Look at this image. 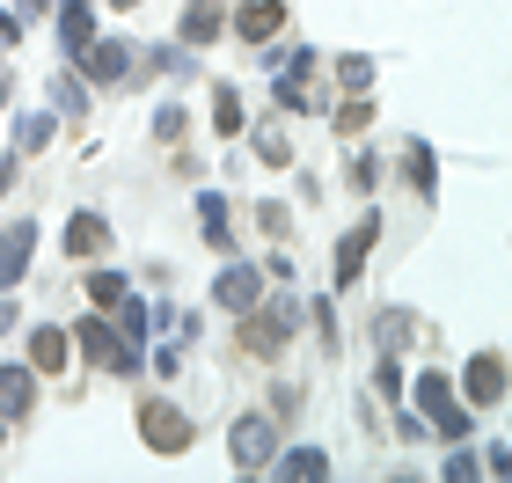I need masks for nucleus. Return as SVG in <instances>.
<instances>
[{"label": "nucleus", "mask_w": 512, "mask_h": 483, "mask_svg": "<svg viewBox=\"0 0 512 483\" xmlns=\"http://www.w3.org/2000/svg\"><path fill=\"white\" fill-rule=\"evenodd\" d=\"M139 440H147L154 454H183V447H191V418L169 410V403H147V410H139Z\"/></svg>", "instance_id": "nucleus-5"}, {"label": "nucleus", "mask_w": 512, "mask_h": 483, "mask_svg": "<svg viewBox=\"0 0 512 483\" xmlns=\"http://www.w3.org/2000/svg\"><path fill=\"white\" fill-rule=\"evenodd\" d=\"M66 249H74V257H103L110 249V220L103 213H74L66 220Z\"/></svg>", "instance_id": "nucleus-12"}, {"label": "nucleus", "mask_w": 512, "mask_h": 483, "mask_svg": "<svg viewBox=\"0 0 512 483\" xmlns=\"http://www.w3.org/2000/svg\"><path fill=\"white\" fill-rule=\"evenodd\" d=\"M8 330H15V308H8V301H0V337H8Z\"/></svg>", "instance_id": "nucleus-28"}, {"label": "nucleus", "mask_w": 512, "mask_h": 483, "mask_svg": "<svg viewBox=\"0 0 512 483\" xmlns=\"http://www.w3.org/2000/svg\"><path fill=\"white\" fill-rule=\"evenodd\" d=\"M66 359H74V337H66L59 322H37L30 330V366L37 374H66Z\"/></svg>", "instance_id": "nucleus-10"}, {"label": "nucleus", "mask_w": 512, "mask_h": 483, "mask_svg": "<svg viewBox=\"0 0 512 483\" xmlns=\"http://www.w3.org/2000/svg\"><path fill=\"white\" fill-rule=\"evenodd\" d=\"M88 37H96V15H88V0H59V52H81Z\"/></svg>", "instance_id": "nucleus-14"}, {"label": "nucleus", "mask_w": 512, "mask_h": 483, "mask_svg": "<svg viewBox=\"0 0 512 483\" xmlns=\"http://www.w3.org/2000/svg\"><path fill=\"white\" fill-rule=\"evenodd\" d=\"M278 469H286V476H300V483H322V476H330V454H322V447H293Z\"/></svg>", "instance_id": "nucleus-17"}, {"label": "nucleus", "mask_w": 512, "mask_h": 483, "mask_svg": "<svg viewBox=\"0 0 512 483\" xmlns=\"http://www.w3.org/2000/svg\"><path fill=\"white\" fill-rule=\"evenodd\" d=\"M337 81L352 88V96H366V81H374V66H366V59H344V66H337Z\"/></svg>", "instance_id": "nucleus-23"}, {"label": "nucleus", "mask_w": 512, "mask_h": 483, "mask_svg": "<svg viewBox=\"0 0 512 483\" xmlns=\"http://www.w3.org/2000/svg\"><path fill=\"white\" fill-rule=\"evenodd\" d=\"M15 191V154H0V198Z\"/></svg>", "instance_id": "nucleus-27"}, {"label": "nucleus", "mask_w": 512, "mask_h": 483, "mask_svg": "<svg viewBox=\"0 0 512 483\" xmlns=\"http://www.w3.org/2000/svg\"><path fill=\"white\" fill-rule=\"evenodd\" d=\"M461 388H469V403H505V359L476 352L469 366H461Z\"/></svg>", "instance_id": "nucleus-8"}, {"label": "nucleus", "mask_w": 512, "mask_h": 483, "mask_svg": "<svg viewBox=\"0 0 512 483\" xmlns=\"http://www.w3.org/2000/svg\"><path fill=\"white\" fill-rule=\"evenodd\" d=\"M213 301H220V308H235V315H249L256 301H264V279H256L249 264H227L220 279H213Z\"/></svg>", "instance_id": "nucleus-7"}, {"label": "nucleus", "mask_w": 512, "mask_h": 483, "mask_svg": "<svg viewBox=\"0 0 512 483\" xmlns=\"http://www.w3.org/2000/svg\"><path fill=\"white\" fill-rule=\"evenodd\" d=\"M410 183H417V191H432V147L425 140H410Z\"/></svg>", "instance_id": "nucleus-22"}, {"label": "nucleus", "mask_w": 512, "mask_h": 483, "mask_svg": "<svg viewBox=\"0 0 512 483\" xmlns=\"http://www.w3.org/2000/svg\"><path fill=\"white\" fill-rule=\"evenodd\" d=\"M213 125H220V132H242V125H249V110H242L235 88H213Z\"/></svg>", "instance_id": "nucleus-19"}, {"label": "nucleus", "mask_w": 512, "mask_h": 483, "mask_svg": "<svg viewBox=\"0 0 512 483\" xmlns=\"http://www.w3.org/2000/svg\"><path fill=\"white\" fill-rule=\"evenodd\" d=\"M293 322H300V308H293V293H286V301H256V308H249V330H242V344H249L256 359H271L278 344L293 337Z\"/></svg>", "instance_id": "nucleus-2"}, {"label": "nucleus", "mask_w": 512, "mask_h": 483, "mask_svg": "<svg viewBox=\"0 0 512 483\" xmlns=\"http://www.w3.org/2000/svg\"><path fill=\"white\" fill-rule=\"evenodd\" d=\"M227 454H235V469H271L278 462V432H271V418H235V432H227Z\"/></svg>", "instance_id": "nucleus-4"}, {"label": "nucleus", "mask_w": 512, "mask_h": 483, "mask_svg": "<svg viewBox=\"0 0 512 483\" xmlns=\"http://www.w3.org/2000/svg\"><path fill=\"white\" fill-rule=\"evenodd\" d=\"M74 59H81L88 81H125L132 74V44H118V37H88Z\"/></svg>", "instance_id": "nucleus-6"}, {"label": "nucleus", "mask_w": 512, "mask_h": 483, "mask_svg": "<svg viewBox=\"0 0 512 483\" xmlns=\"http://www.w3.org/2000/svg\"><path fill=\"white\" fill-rule=\"evenodd\" d=\"M417 403H425V425H432V432L469 440V410L454 403V381H447V374H425V381H417Z\"/></svg>", "instance_id": "nucleus-3"}, {"label": "nucleus", "mask_w": 512, "mask_h": 483, "mask_svg": "<svg viewBox=\"0 0 512 483\" xmlns=\"http://www.w3.org/2000/svg\"><path fill=\"white\" fill-rule=\"evenodd\" d=\"M88 301H96V308H118V301H125V279H118V271H88Z\"/></svg>", "instance_id": "nucleus-20"}, {"label": "nucleus", "mask_w": 512, "mask_h": 483, "mask_svg": "<svg viewBox=\"0 0 512 483\" xmlns=\"http://www.w3.org/2000/svg\"><path fill=\"white\" fill-rule=\"evenodd\" d=\"M278 22H286V0H249V8L235 15V30L249 44H264V37H278Z\"/></svg>", "instance_id": "nucleus-13"}, {"label": "nucleus", "mask_w": 512, "mask_h": 483, "mask_svg": "<svg viewBox=\"0 0 512 483\" xmlns=\"http://www.w3.org/2000/svg\"><path fill=\"white\" fill-rule=\"evenodd\" d=\"M110 8H139V0H110Z\"/></svg>", "instance_id": "nucleus-29"}, {"label": "nucleus", "mask_w": 512, "mask_h": 483, "mask_svg": "<svg viewBox=\"0 0 512 483\" xmlns=\"http://www.w3.org/2000/svg\"><path fill=\"white\" fill-rule=\"evenodd\" d=\"M366 125H374V103H366V96H352L337 110V132H366Z\"/></svg>", "instance_id": "nucleus-21"}, {"label": "nucleus", "mask_w": 512, "mask_h": 483, "mask_svg": "<svg viewBox=\"0 0 512 483\" xmlns=\"http://www.w3.org/2000/svg\"><path fill=\"white\" fill-rule=\"evenodd\" d=\"M374 242H381V220L366 213V220L352 227V242H337V257H330V271H337V286H352V279H359V264H366V249H374Z\"/></svg>", "instance_id": "nucleus-11"}, {"label": "nucleus", "mask_w": 512, "mask_h": 483, "mask_svg": "<svg viewBox=\"0 0 512 483\" xmlns=\"http://www.w3.org/2000/svg\"><path fill=\"white\" fill-rule=\"evenodd\" d=\"M30 257H37V227L22 220V227H8V235H0V293H8V286H22Z\"/></svg>", "instance_id": "nucleus-9"}, {"label": "nucleus", "mask_w": 512, "mask_h": 483, "mask_svg": "<svg viewBox=\"0 0 512 483\" xmlns=\"http://www.w3.org/2000/svg\"><path fill=\"white\" fill-rule=\"evenodd\" d=\"M74 344L103 366V374H139V352H132L125 337H110V322H103V315H81V322H74Z\"/></svg>", "instance_id": "nucleus-1"}, {"label": "nucleus", "mask_w": 512, "mask_h": 483, "mask_svg": "<svg viewBox=\"0 0 512 483\" xmlns=\"http://www.w3.org/2000/svg\"><path fill=\"white\" fill-rule=\"evenodd\" d=\"M183 37H191V44H213V37H220V0H198V8L183 15Z\"/></svg>", "instance_id": "nucleus-18"}, {"label": "nucleus", "mask_w": 512, "mask_h": 483, "mask_svg": "<svg viewBox=\"0 0 512 483\" xmlns=\"http://www.w3.org/2000/svg\"><path fill=\"white\" fill-rule=\"evenodd\" d=\"M256 154H264L271 169H278V161H286V132H256Z\"/></svg>", "instance_id": "nucleus-26"}, {"label": "nucleus", "mask_w": 512, "mask_h": 483, "mask_svg": "<svg viewBox=\"0 0 512 483\" xmlns=\"http://www.w3.org/2000/svg\"><path fill=\"white\" fill-rule=\"evenodd\" d=\"M198 220H205V242L227 249V235H235V227H227V198H220V191H198Z\"/></svg>", "instance_id": "nucleus-16"}, {"label": "nucleus", "mask_w": 512, "mask_h": 483, "mask_svg": "<svg viewBox=\"0 0 512 483\" xmlns=\"http://www.w3.org/2000/svg\"><path fill=\"white\" fill-rule=\"evenodd\" d=\"M52 103H59V110H81L88 96H81V81H74V74H59V81H52Z\"/></svg>", "instance_id": "nucleus-24"}, {"label": "nucleus", "mask_w": 512, "mask_h": 483, "mask_svg": "<svg viewBox=\"0 0 512 483\" xmlns=\"http://www.w3.org/2000/svg\"><path fill=\"white\" fill-rule=\"evenodd\" d=\"M37 396V381H30V366H0V418H22Z\"/></svg>", "instance_id": "nucleus-15"}, {"label": "nucleus", "mask_w": 512, "mask_h": 483, "mask_svg": "<svg viewBox=\"0 0 512 483\" xmlns=\"http://www.w3.org/2000/svg\"><path fill=\"white\" fill-rule=\"evenodd\" d=\"M52 140V118H44V110H30V118H22V147H44Z\"/></svg>", "instance_id": "nucleus-25"}]
</instances>
